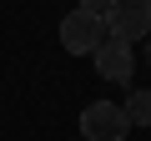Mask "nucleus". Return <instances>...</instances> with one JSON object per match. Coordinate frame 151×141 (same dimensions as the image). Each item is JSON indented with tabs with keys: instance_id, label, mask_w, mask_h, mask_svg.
Listing matches in <instances>:
<instances>
[{
	"instance_id": "5",
	"label": "nucleus",
	"mask_w": 151,
	"mask_h": 141,
	"mask_svg": "<svg viewBox=\"0 0 151 141\" xmlns=\"http://www.w3.org/2000/svg\"><path fill=\"white\" fill-rule=\"evenodd\" d=\"M126 121L151 126V91H126Z\"/></svg>"
},
{
	"instance_id": "4",
	"label": "nucleus",
	"mask_w": 151,
	"mask_h": 141,
	"mask_svg": "<svg viewBox=\"0 0 151 141\" xmlns=\"http://www.w3.org/2000/svg\"><path fill=\"white\" fill-rule=\"evenodd\" d=\"M91 60H96V76H101V81H131V70H136L131 45H126V40H111V35L96 45Z\"/></svg>"
},
{
	"instance_id": "1",
	"label": "nucleus",
	"mask_w": 151,
	"mask_h": 141,
	"mask_svg": "<svg viewBox=\"0 0 151 141\" xmlns=\"http://www.w3.org/2000/svg\"><path fill=\"white\" fill-rule=\"evenodd\" d=\"M81 136H86V141H126V136H131L126 106H116V101H91V106L81 111Z\"/></svg>"
},
{
	"instance_id": "7",
	"label": "nucleus",
	"mask_w": 151,
	"mask_h": 141,
	"mask_svg": "<svg viewBox=\"0 0 151 141\" xmlns=\"http://www.w3.org/2000/svg\"><path fill=\"white\" fill-rule=\"evenodd\" d=\"M146 60H151V40H146Z\"/></svg>"
},
{
	"instance_id": "6",
	"label": "nucleus",
	"mask_w": 151,
	"mask_h": 141,
	"mask_svg": "<svg viewBox=\"0 0 151 141\" xmlns=\"http://www.w3.org/2000/svg\"><path fill=\"white\" fill-rule=\"evenodd\" d=\"M111 5H116V0H81V10H86V15H96V20H106V15H111Z\"/></svg>"
},
{
	"instance_id": "2",
	"label": "nucleus",
	"mask_w": 151,
	"mask_h": 141,
	"mask_svg": "<svg viewBox=\"0 0 151 141\" xmlns=\"http://www.w3.org/2000/svg\"><path fill=\"white\" fill-rule=\"evenodd\" d=\"M106 35L111 40H146L151 35V0H116L106 15Z\"/></svg>"
},
{
	"instance_id": "3",
	"label": "nucleus",
	"mask_w": 151,
	"mask_h": 141,
	"mask_svg": "<svg viewBox=\"0 0 151 141\" xmlns=\"http://www.w3.org/2000/svg\"><path fill=\"white\" fill-rule=\"evenodd\" d=\"M101 40H106V20H96V15H86V10H70V15L60 20V45H65L70 55H96Z\"/></svg>"
}]
</instances>
